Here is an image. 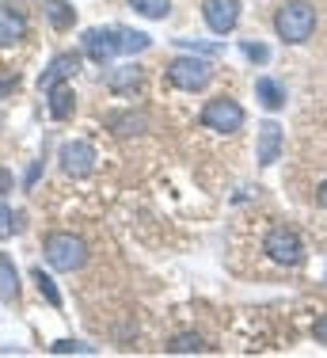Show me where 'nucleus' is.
<instances>
[{
  "label": "nucleus",
  "instance_id": "obj_1",
  "mask_svg": "<svg viewBox=\"0 0 327 358\" xmlns=\"http://www.w3.org/2000/svg\"><path fill=\"white\" fill-rule=\"evenodd\" d=\"M274 31H278V38L289 42V46L308 42L316 35V8L305 4V0H286V4L278 8V15H274Z\"/></svg>",
  "mask_w": 327,
  "mask_h": 358
},
{
  "label": "nucleus",
  "instance_id": "obj_2",
  "mask_svg": "<svg viewBox=\"0 0 327 358\" xmlns=\"http://www.w3.org/2000/svg\"><path fill=\"white\" fill-rule=\"evenodd\" d=\"M42 259L54 271L73 275V271H80L84 263H88V244L76 233H50L46 241H42Z\"/></svg>",
  "mask_w": 327,
  "mask_h": 358
},
{
  "label": "nucleus",
  "instance_id": "obj_3",
  "mask_svg": "<svg viewBox=\"0 0 327 358\" xmlns=\"http://www.w3.org/2000/svg\"><path fill=\"white\" fill-rule=\"evenodd\" d=\"M168 80L183 92H202V88H210V80H213V65L205 62V57L183 54L168 65Z\"/></svg>",
  "mask_w": 327,
  "mask_h": 358
},
{
  "label": "nucleus",
  "instance_id": "obj_4",
  "mask_svg": "<svg viewBox=\"0 0 327 358\" xmlns=\"http://www.w3.org/2000/svg\"><path fill=\"white\" fill-rule=\"evenodd\" d=\"M244 122H247L244 107L228 96H217L202 107V126L213 134H236V130H244Z\"/></svg>",
  "mask_w": 327,
  "mask_h": 358
},
{
  "label": "nucleus",
  "instance_id": "obj_5",
  "mask_svg": "<svg viewBox=\"0 0 327 358\" xmlns=\"http://www.w3.org/2000/svg\"><path fill=\"white\" fill-rule=\"evenodd\" d=\"M263 252L270 255L274 263H282V267H300V263H305V241H300L293 229H286V225H278V229L266 233Z\"/></svg>",
  "mask_w": 327,
  "mask_h": 358
},
{
  "label": "nucleus",
  "instance_id": "obj_6",
  "mask_svg": "<svg viewBox=\"0 0 327 358\" xmlns=\"http://www.w3.org/2000/svg\"><path fill=\"white\" fill-rule=\"evenodd\" d=\"M80 42H84V54L96 65H107L110 57L122 54V35H118V27H88Z\"/></svg>",
  "mask_w": 327,
  "mask_h": 358
},
{
  "label": "nucleus",
  "instance_id": "obj_7",
  "mask_svg": "<svg viewBox=\"0 0 327 358\" xmlns=\"http://www.w3.org/2000/svg\"><path fill=\"white\" fill-rule=\"evenodd\" d=\"M57 164H61V172L73 176V179L92 176V172H96V164H99L96 145H88V141H65V145H61V157H57Z\"/></svg>",
  "mask_w": 327,
  "mask_h": 358
},
{
  "label": "nucleus",
  "instance_id": "obj_8",
  "mask_svg": "<svg viewBox=\"0 0 327 358\" xmlns=\"http://www.w3.org/2000/svg\"><path fill=\"white\" fill-rule=\"evenodd\" d=\"M202 20L213 35H232L240 23V0H202Z\"/></svg>",
  "mask_w": 327,
  "mask_h": 358
},
{
  "label": "nucleus",
  "instance_id": "obj_9",
  "mask_svg": "<svg viewBox=\"0 0 327 358\" xmlns=\"http://www.w3.org/2000/svg\"><path fill=\"white\" fill-rule=\"evenodd\" d=\"M80 69V57L76 54H57L54 62L42 69V76H38V88L42 92H50L54 84H61V80H73V73Z\"/></svg>",
  "mask_w": 327,
  "mask_h": 358
},
{
  "label": "nucleus",
  "instance_id": "obj_10",
  "mask_svg": "<svg viewBox=\"0 0 327 358\" xmlns=\"http://www.w3.org/2000/svg\"><path fill=\"white\" fill-rule=\"evenodd\" d=\"M27 38V20L23 12H15L12 4H0V50L15 46V42Z\"/></svg>",
  "mask_w": 327,
  "mask_h": 358
},
{
  "label": "nucleus",
  "instance_id": "obj_11",
  "mask_svg": "<svg viewBox=\"0 0 327 358\" xmlns=\"http://www.w3.org/2000/svg\"><path fill=\"white\" fill-rule=\"evenodd\" d=\"M46 103H50V115H54L57 122L73 118V110H76V92H73V84H68V80L54 84V88L46 92Z\"/></svg>",
  "mask_w": 327,
  "mask_h": 358
},
{
  "label": "nucleus",
  "instance_id": "obj_12",
  "mask_svg": "<svg viewBox=\"0 0 327 358\" xmlns=\"http://www.w3.org/2000/svg\"><path fill=\"white\" fill-rule=\"evenodd\" d=\"M278 157H282V126L263 122L259 126V164L270 168V164H278Z\"/></svg>",
  "mask_w": 327,
  "mask_h": 358
},
{
  "label": "nucleus",
  "instance_id": "obj_13",
  "mask_svg": "<svg viewBox=\"0 0 327 358\" xmlns=\"http://www.w3.org/2000/svg\"><path fill=\"white\" fill-rule=\"evenodd\" d=\"M42 12H46V20L54 31H68L76 23V8L68 4V0H42Z\"/></svg>",
  "mask_w": 327,
  "mask_h": 358
},
{
  "label": "nucleus",
  "instance_id": "obj_14",
  "mask_svg": "<svg viewBox=\"0 0 327 358\" xmlns=\"http://www.w3.org/2000/svg\"><path fill=\"white\" fill-rule=\"evenodd\" d=\"M255 96H259V103L266 110H282V107H286V88H282L274 76H259V80H255Z\"/></svg>",
  "mask_w": 327,
  "mask_h": 358
},
{
  "label": "nucleus",
  "instance_id": "obj_15",
  "mask_svg": "<svg viewBox=\"0 0 327 358\" xmlns=\"http://www.w3.org/2000/svg\"><path fill=\"white\" fill-rule=\"evenodd\" d=\"M107 84H110V92L126 96V92H133L137 84H141V69H137V65H122V69H115L107 76Z\"/></svg>",
  "mask_w": 327,
  "mask_h": 358
},
{
  "label": "nucleus",
  "instance_id": "obj_16",
  "mask_svg": "<svg viewBox=\"0 0 327 358\" xmlns=\"http://www.w3.org/2000/svg\"><path fill=\"white\" fill-rule=\"evenodd\" d=\"M202 351H205V343L194 331H179V336L168 339V355H202Z\"/></svg>",
  "mask_w": 327,
  "mask_h": 358
},
{
  "label": "nucleus",
  "instance_id": "obj_17",
  "mask_svg": "<svg viewBox=\"0 0 327 358\" xmlns=\"http://www.w3.org/2000/svg\"><path fill=\"white\" fill-rule=\"evenodd\" d=\"M20 294V275H15L12 255L0 252V297H15Z\"/></svg>",
  "mask_w": 327,
  "mask_h": 358
},
{
  "label": "nucleus",
  "instance_id": "obj_18",
  "mask_svg": "<svg viewBox=\"0 0 327 358\" xmlns=\"http://www.w3.org/2000/svg\"><path fill=\"white\" fill-rule=\"evenodd\" d=\"M31 278H34V286H38V294L46 297V305H54V309H61V289H57V282L46 275L42 267H34L31 271Z\"/></svg>",
  "mask_w": 327,
  "mask_h": 358
},
{
  "label": "nucleus",
  "instance_id": "obj_19",
  "mask_svg": "<svg viewBox=\"0 0 327 358\" xmlns=\"http://www.w3.org/2000/svg\"><path fill=\"white\" fill-rule=\"evenodd\" d=\"M130 8L145 20H168L171 15V0H130Z\"/></svg>",
  "mask_w": 327,
  "mask_h": 358
},
{
  "label": "nucleus",
  "instance_id": "obj_20",
  "mask_svg": "<svg viewBox=\"0 0 327 358\" xmlns=\"http://www.w3.org/2000/svg\"><path fill=\"white\" fill-rule=\"evenodd\" d=\"M107 126L118 134V138H130L133 130H145V118L141 115H115V118H107Z\"/></svg>",
  "mask_w": 327,
  "mask_h": 358
},
{
  "label": "nucleus",
  "instance_id": "obj_21",
  "mask_svg": "<svg viewBox=\"0 0 327 358\" xmlns=\"http://www.w3.org/2000/svg\"><path fill=\"white\" fill-rule=\"evenodd\" d=\"M118 35H122V54H141V50L152 46V38L145 35V31H126V27H118Z\"/></svg>",
  "mask_w": 327,
  "mask_h": 358
},
{
  "label": "nucleus",
  "instance_id": "obj_22",
  "mask_svg": "<svg viewBox=\"0 0 327 358\" xmlns=\"http://www.w3.org/2000/svg\"><path fill=\"white\" fill-rule=\"evenodd\" d=\"M240 50H244V57H247V62H255V65L270 62V50H266L259 38H244V42H240Z\"/></svg>",
  "mask_w": 327,
  "mask_h": 358
},
{
  "label": "nucleus",
  "instance_id": "obj_23",
  "mask_svg": "<svg viewBox=\"0 0 327 358\" xmlns=\"http://www.w3.org/2000/svg\"><path fill=\"white\" fill-rule=\"evenodd\" d=\"M50 355H92V347H84L80 339H57L50 347Z\"/></svg>",
  "mask_w": 327,
  "mask_h": 358
},
{
  "label": "nucleus",
  "instance_id": "obj_24",
  "mask_svg": "<svg viewBox=\"0 0 327 358\" xmlns=\"http://www.w3.org/2000/svg\"><path fill=\"white\" fill-rule=\"evenodd\" d=\"M12 221H15V214H12V206H8L4 199H0V241H4V236H12L15 229H20V225H12Z\"/></svg>",
  "mask_w": 327,
  "mask_h": 358
},
{
  "label": "nucleus",
  "instance_id": "obj_25",
  "mask_svg": "<svg viewBox=\"0 0 327 358\" xmlns=\"http://www.w3.org/2000/svg\"><path fill=\"white\" fill-rule=\"evenodd\" d=\"M175 46H183V50H191V54H202V57H213V54H217V42H187V38H179L175 42Z\"/></svg>",
  "mask_w": 327,
  "mask_h": 358
},
{
  "label": "nucleus",
  "instance_id": "obj_26",
  "mask_svg": "<svg viewBox=\"0 0 327 358\" xmlns=\"http://www.w3.org/2000/svg\"><path fill=\"white\" fill-rule=\"evenodd\" d=\"M312 336H316V343L327 347V317H320V320L312 324Z\"/></svg>",
  "mask_w": 327,
  "mask_h": 358
},
{
  "label": "nucleus",
  "instance_id": "obj_27",
  "mask_svg": "<svg viewBox=\"0 0 327 358\" xmlns=\"http://www.w3.org/2000/svg\"><path fill=\"white\" fill-rule=\"evenodd\" d=\"M316 202H320V206L327 210V179H324V183H320V191H316Z\"/></svg>",
  "mask_w": 327,
  "mask_h": 358
},
{
  "label": "nucleus",
  "instance_id": "obj_28",
  "mask_svg": "<svg viewBox=\"0 0 327 358\" xmlns=\"http://www.w3.org/2000/svg\"><path fill=\"white\" fill-rule=\"evenodd\" d=\"M38 172H42V160H38V164H31V172H27V187H34V179H38Z\"/></svg>",
  "mask_w": 327,
  "mask_h": 358
}]
</instances>
